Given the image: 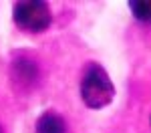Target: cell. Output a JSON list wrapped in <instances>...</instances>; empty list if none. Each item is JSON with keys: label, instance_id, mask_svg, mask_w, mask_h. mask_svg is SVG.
I'll return each mask as SVG.
<instances>
[{"label": "cell", "instance_id": "cell-1", "mask_svg": "<svg viewBox=\"0 0 151 133\" xmlns=\"http://www.w3.org/2000/svg\"><path fill=\"white\" fill-rule=\"evenodd\" d=\"M79 95L85 107L91 111H101L113 103L115 85L101 63L91 60L85 65L81 73V83H79Z\"/></svg>", "mask_w": 151, "mask_h": 133}, {"label": "cell", "instance_id": "cell-2", "mask_svg": "<svg viewBox=\"0 0 151 133\" xmlns=\"http://www.w3.org/2000/svg\"><path fill=\"white\" fill-rule=\"evenodd\" d=\"M12 20L26 35H40L52 24V10L42 0H20L12 6Z\"/></svg>", "mask_w": 151, "mask_h": 133}, {"label": "cell", "instance_id": "cell-3", "mask_svg": "<svg viewBox=\"0 0 151 133\" xmlns=\"http://www.w3.org/2000/svg\"><path fill=\"white\" fill-rule=\"evenodd\" d=\"M8 75H10V83H12L14 93L30 95V93H35L38 89L42 71H40V65L35 59V55H30L26 50H18L10 59Z\"/></svg>", "mask_w": 151, "mask_h": 133}, {"label": "cell", "instance_id": "cell-4", "mask_svg": "<svg viewBox=\"0 0 151 133\" xmlns=\"http://www.w3.org/2000/svg\"><path fill=\"white\" fill-rule=\"evenodd\" d=\"M35 133H69V123L57 111H45L35 123Z\"/></svg>", "mask_w": 151, "mask_h": 133}, {"label": "cell", "instance_id": "cell-5", "mask_svg": "<svg viewBox=\"0 0 151 133\" xmlns=\"http://www.w3.org/2000/svg\"><path fill=\"white\" fill-rule=\"evenodd\" d=\"M129 10L141 24H151V0H129Z\"/></svg>", "mask_w": 151, "mask_h": 133}, {"label": "cell", "instance_id": "cell-6", "mask_svg": "<svg viewBox=\"0 0 151 133\" xmlns=\"http://www.w3.org/2000/svg\"><path fill=\"white\" fill-rule=\"evenodd\" d=\"M0 133H4V131H2V127H0Z\"/></svg>", "mask_w": 151, "mask_h": 133}, {"label": "cell", "instance_id": "cell-7", "mask_svg": "<svg viewBox=\"0 0 151 133\" xmlns=\"http://www.w3.org/2000/svg\"><path fill=\"white\" fill-rule=\"evenodd\" d=\"M149 125H151V117H149Z\"/></svg>", "mask_w": 151, "mask_h": 133}]
</instances>
